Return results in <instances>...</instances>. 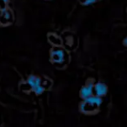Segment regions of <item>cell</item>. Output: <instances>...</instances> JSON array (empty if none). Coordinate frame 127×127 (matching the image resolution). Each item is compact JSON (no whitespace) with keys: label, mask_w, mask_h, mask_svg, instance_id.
I'll list each match as a JSON object with an SVG mask.
<instances>
[{"label":"cell","mask_w":127,"mask_h":127,"mask_svg":"<svg viewBox=\"0 0 127 127\" xmlns=\"http://www.w3.org/2000/svg\"><path fill=\"white\" fill-rule=\"evenodd\" d=\"M102 104L103 97L94 94L82 100V102L79 104V111L86 115L97 114L100 110V106Z\"/></svg>","instance_id":"6da1fadb"},{"label":"cell","mask_w":127,"mask_h":127,"mask_svg":"<svg viewBox=\"0 0 127 127\" xmlns=\"http://www.w3.org/2000/svg\"><path fill=\"white\" fill-rule=\"evenodd\" d=\"M26 83L30 86L31 91H32L36 95H41L44 92L45 84L43 81V78L37 75H30L27 78Z\"/></svg>","instance_id":"7a4b0ae2"},{"label":"cell","mask_w":127,"mask_h":127,"mask_svg":"<svg viewBox=\"0 0 127 127\" xmlns=\"http://www.w3.org/2000/svg\"><path fill=\"white\" fill-rule=\"evenodd\" d=\"M51 60L54 64H62L64 62V60L67 58L65 51L64 49L59 48V46H54L50 52Z\"/></svg>","instance_id":"3957f363"},{"label":"cell","mask_w":127,"mask_h":127,"mask_svg":"<svg viewBox=\"0 0 127 127\" xmlns=\"http://www.w3.org/2000/svg\"><path fill=\"white\" fill-rule=\"evenodd\" d=\"M94 85L95 82L94 79L92 78H89L86 82H85V85L81 87L79 91V97L82 99H85L87 97H91V96L94 95Z\"/></svg>","instance_id":"277c9868"},{"label":"cell","mask_w":127,"mask_h":127,"mask_svg":"<svg viewBox=\"0 0 127 127\" xmlns=\"http://www.w3.org/2000/svg\"><path fill=\"white\" fill-rule=\"evenodd\" d=\"M14 16L13 13L9 8L0 11V25H11L13 22Z\"/></svg>","instance_id":"5b68a950"},{"label":"cell","mask_w":127,"mask_h":127,"mask_svg":"<svg viewBox=\"0 0 127 127\" xmlns=\"http://www.w3.org/2000/svg\"><path fill=\"white\" fill-rule=\"evenodd\" d=\"M109 88L104 82H97L94 85V94L98 97H104L108 94Z\"/></svg>","instance_id":"8992f818"},{"label":"cell","mask_w":127,"mask_h":127,"mask_svg":"<svg viewBox=\"0 0 127 127\" xmlns=\"http://www.w3.org/2000/svg\"><path fill=\"white\" fill-rule=\"evenodd\" d=\"M48 40L54 46H60L62 44V39L54 33H51L48 35Z\"/></svg>","instance_id":"52a82bcc"},{"label":"cell","mask_w":127,"mask_h":127,"mask_svg":"<svg viewBox=\"0 0 127 127\" xmlns=\"http://www.w3.org/2000/svg\"><path fill=\"white\" fill-rule=\"evenodd\" d=\"M79 3L82 5H85V6H89V5H92V4H96V3L100 2L101 0H78Z\"/></svg>","instance_id":"ba28073f"},{"label":"cell","mask_w":127,"mask_h":127,"mask_svg":"<svg viewBox=\"0 0 127 127\" xmlns=\"http://www.w3.org/2000/svg\"><path fill=\"white\" fill-rule=\"evenodd\" d=\"M8 4H9V0H0V11L7 8Z\"/></svg>","instance_id":"9c48e42d"},{"label":"cell","mask_w":127,"mask_h":127,"mask_svg":"<svg viewBox=\"0 0 127 127\" xmlns=\"http://www.w3.org/2000/svg\"><path fill=\"white\" fill-rule=\"evenodd\" d=\"M122 44H123L125 48H127V36L122 40Z\"/></svg>","instance_id":"30bf717a"},{"label":"cell","mask_w":127,"mask_h":127,"mask_svg":"<svg viewBox=\"0 0 127 127\" xmlns=\"http://www.w3.org/2000/svg\"><path fill=\"white\" fill-rule=\"evenodd\" d=\"M125 12H126V17H127V6H126V9H125Z\"/></svg>","instance_id":"8fae6325"},{"label":"cell","mask_w":127,"mask_h":127,"mask_svg":"<svg viewBox=\"0 0 127 127\" xmlns=\"http://www.w3.org/2000/svg\"><path fill=\"white\" fill-rule=\"evenodd\" d=\"M46 1H50V0H46Z\"/></svg>","instance_id":"7c38bea8"}]
</instances>
